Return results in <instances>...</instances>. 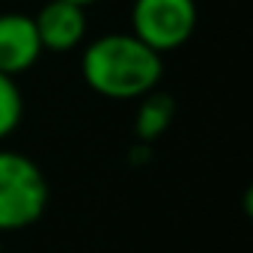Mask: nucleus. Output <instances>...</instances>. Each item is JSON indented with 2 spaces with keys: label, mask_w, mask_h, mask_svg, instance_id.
<instances>
[{
  "label": "nucleus",
  "mask_w": 253,
  "mask_h": 253,
  "mask_svg": "<svg viewBox=\"0 0 253 253\" xmlns=\"http://www.w3.org/2000/svg\"><path fill=\"white\" fill-rule=\"evenodd\" d=\"M0 253H3V250H0Z\"/></svg>",
  "instance_id": "obj_9"
},
{
  "label": "nucleus",
  "mask_w": 253,
  "mask_h": 253,
  "mask_svg": "<svg viewBox=\"0 0 253 253\" xmlns=\"http://www.w3.org/2000/svg\"><path fill=\"white\" fill-rule=\"evenodd\" d=\"M48 197V179L30 155L0 149V232L33 226L45 214Z\"/></svg>",
  "instance_id": "obj_2"
},
{
  "label": "nucleus",
  "mask_w": 253,
  "mask_h": 253,
  "mask_svg": "<svg viewBox=\"0 0 253 253\" xmlns=\"http://www.w3.org/2000/svg\"><path fill=\"white\" fill-rule=\"evenodd\" d=\"M66 3H75V6H81V9H89V6L101 3V0H66Z\"/></svg>",
  "instance_id": "obj_8"
},
{
  "label": "nucleus",
  "mask_w": 253,
  "mask_h": 253,
  "mask_svg": "<svg viewBox=\"0 0 253 253\" xmlns=\"http://www.w3.org/2000/svg\"><path fill=\"white\" fill-rule=\"evenodd\" d=\"M39 33L30 12H0V75L18 78L42 60Z\"/></svg>",
  "instance_id": "obj_5"
},
{
  "label": "nucleus",
  "mask_w": 253,
  "mask_h": 253,
  "mask_svg": "<svg viewBox=\"0 0 253 253\" xmlns=\"http://www.w3.org/2000/svg\"><path fill=\"white\" fill-rule=\"evenodd\" d=\"M24 119V95L15 78L0 75V143L12 137L18 131V125Z\"/></svg>",
  "instance_id": "obj_7"
},
{
  "label": "nucleus",
  "mask_w": 253,
  "mask_h": 253,
  "mask_svg": "<svg viewBox=\"0 0 253 253\" xmlns=\"http://www.w3.org/2000/svg\"><path fill=\"white\" fill-rule=\"evenodd\" d=\"M33 24L42 51H54V54H69L75 48H84L89 33L86 9L66 3V0H45V6L33 15Z\"/></svg>",
  "instance_id": "obj_4"
},
{
  "label": "nucleus",
  "mask_w": 253,
  "mask_h": 253,
  "mask_svg": "<svg viewBox=\"0 0 253 253\" xmlns=\"http://www.w3.org/2000/svg\"><path fill=\"white\" fill-rule=\"evenodd\" d=\"M176 116V101L173 95L155 89L149 95L140 98L137 104V113H134V134L143 146H149L152 140H158L167 128H170V122Z\"/></svg>",
  "instance_id": "obj_6"
},
{
  "label": "nucleus",
  "mask_w": 253,
  "mask_h": 253,
  "mask_svg": "<svg viewBox=\"0 0 253 253\" xmlns=\"http://www.w3.org/2000/svg\"><path fill=\"white\" fill-rule=\"evenodd\" d=\"M197 18V0H131L128 33L164 57L191 42Z\"/></svg>",
  "instance_id": "obj_3"
},
{
  "label": "nucleus",
  "mask_w": 253,
  "mask_h": 253,
  "mask_svg": "<svg viewBox=\"0 0 253 253\" xmlns=\"http://www.w3.org/2000/svg\"><path fill=\"white\" fill-rule=\"evenodd\" d=\"M84 84L110 101H140L155 92L164 78V57L134 39L128 30L101 33L84 42Z\"/></svg>",
  "instance_id": "obj_1"
}]
</instances>
